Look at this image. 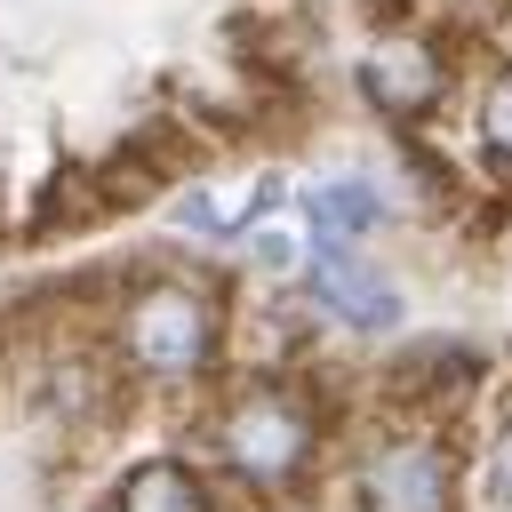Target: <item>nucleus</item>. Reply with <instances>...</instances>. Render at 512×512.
<instances>
[{"label":"nucleus","mask_w":512,"mask_h":512,"mask_svg":"<svg viewBox=\"0 0 512 512\" xmlns=\"http://www.w3.org/2000/svg\"><path fill=\"white\" fill-rule=\"evenodd\" d=\"M208 448L232 480L248 488H296L320 456V416L296 384H240L216 424H208Z\"/></svg>","instance_id":"obj_1"},{"label":"nucleus","mask_w":512,"mask_h":512,"mask_svg":"<svg viewBox=\"0 0 512 512\" xmlns=\"http://www.w3.org/2000/svg\"><path fill=\"white\" fill-rule=\"evenodd\" d=\"M216 336H224L216 296H208V288H192V280H152V288H136V296L120 304L128 368H136V376H152V384H192V376H208Z\"/></svg>","instance_id":"obj_2"},{"label":"nucleus","mask_w":512,"mask_h":512,"mask_svg":"<svg viewBox=\"0 0 512 512\" xmlns=\"http://www.w3.org/2000/svg\"><path fill=\"white\" fill-rule=\"evenodd\" d=\"M360 512H456V464L432 432H392L352 472Z\"/></svg>","instance_id":"obj_3"},{"label":"nucleus","mask_w":512,"mask_h":512,"mask_svg":"<svg viewBox=\"0 0 512 512\" xmlns=\"http://www.w3.org/2000/svg\"><path fill=\"white\" fill-rule=\"evenodd\" d=\"M312 304L336 320V328H360V336H384L400 328V288L360 256V248H312V272H304Z\"/></svg>","instance_id":"obj_4"},{"label":"nucleus","mask_w":512,"mask_h":512,"mask_svg":"<svg viewBox=\"0 0 512 512\" xmlns=\"http://www.w3.org/2000/svg\"><path fill=\"white\" fill-rule=\"evenodd\" d=\"M360 88H368V104H376L384 120H424V112L440 104V88H448V64H440L432 40L384 32V40L360 56Z\"/></svg>","instance_id":"obj_5"},{"label":"nucleus","mask_w":512,"mask_h":512,"mask_svg":"<svg viewBox=\"0 0 512 512\" xmlns=\"http://www.w3.org/2000/svg\"><path fill=\"white\" fill-rule=\"evenodd\" d=\"M304 216H312L320 248H360V240L384 224V200H376L368 176H320V184L304 192Z\"/></svg>","instance_id":"obj_6"},{"label":"nucleus","mask_w":512,"mask_h":512,"mask_svg":"<svg viewBox=\"0 0 512 512\" xmlns=\"http://www.w3.org/2000/svg\"><path fill=\"white\" fill-rule=\"evenodd\" d=\"M120 512H216V504H208V480H200L192 464L152 456V464H136V472H128Z\"/></svg>","instance_id":"obj_7"},{"label":"nucleus","mask_w":512,"mask_h":512,"mask_svg":"<svg viewBox=\"0 0 512 512\" xmlns=\"http://www.w3.org/2000/svg\"><path fill=\"white\" fill-rule=\"evenodd\" d=\"M264 192H272V184H264ZM264 192H240V184H192V192L176 200V224H184V232H240L248 208H256Z\"/></svg>","instance_id":"obj_8"},{"label":"nucleus","mask_w":512,"mask_h":512,"mask_svg":"<svg viewBox=\"0 0 512 512\" xmlns=\"http://www.w3.org/2000/svg\"><path fill=\"white\" fill-rule=\"evenodd\" d=\"M480 144H488L496 160H512V72H496L488 96H480Z\"/></svg>","instance_id":"obj_9"},{"label":"nucleus","mask_w":512,"mask_h":512,"mask_svg":"<svg viewBox=\"0 0 512 512\" xmlns=\"http://www.w3.org/2000/svg\"><path fill=\"white\" fill-rule=\"evenodd\" d=\"M296 256H304V248H296V232H288V224L248 240V264H264V272H296Z\"/></svg>","instance_id":"obj_10"},{"label":"nucleus","mask_w":512,"mask_h":512,"mask_svg":"<svg viewBox=\"0 0 512 512\" xmlns=\"http://www.w3.org/2000/svg\"><path fill=\"white\" fill-rule=\"evenodd\" d=\"M488 504H496V512H512V424L488 440Z\"/></svg>","instance_id":"obj_11"}]
</instances>
